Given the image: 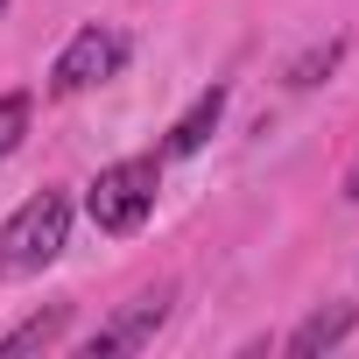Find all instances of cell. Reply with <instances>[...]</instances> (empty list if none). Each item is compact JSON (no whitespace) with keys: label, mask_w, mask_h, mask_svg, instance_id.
<instances>
[{"label":"cell","mask_w":359,"mask_h":359,"mask_svg":"<svg viewBox=\"0 0 359 359\" xmlns=\"http://www.w3.org/2000/svg\"><path fill=\"white\" fill-rule=\"evenodd\" d=\"M155 198H162V162H155V155H120V162H106V169L92 176L85 212H92L99 233L127 240V233H141V226L155 219Z\"/></svg>","instance_id":"obj_1"},{"label":"cell","mask_w":359,"mask_h":359,"mask_svg":"<svg viewBox=\"0 0 359 359\" xmlns=\"http://www.w3.org/2000/svg\"><path fill=\"white\" fill-rule=\"evenodd\" d=\"M71 240V198L64 191H36L8 226H0V282H22L36 268H50Z\"/></svg>","instance_id":"obj_2"},{"label":"cell","mask_w":359,"mask_h":359,"mask_svg":"<svg viewBox=\"0 0 359 359\" xmlns=\"http://www.w3.org/2000/svg\"><path fill=\"white\" fill-rule=\"evenodd\" d=\"M120 64H127V36L106 29V22H92V29H78V36L57 50V64H50V92H57V99H78V92L120 78Z\"/></svg>","instance_id":"obj_3"},{"label":"cell","mask_w":359,"mask_h":359,"mask_svg":"<svg viewBox=\"0 0 359 359\" xmlns=\"http://www.w3.org/2000/svg\"><path fill=\"white\" fill-rule=\"evenodd\" d=\"M169 303H176V289L169 282H155V289H141V296H127L78 352L85 359H120V352H141V345H155V331L169 324Z\"/></svg>","instance_id":"obj_4"},{"label":"cell","mask_w":359,"mask_h":359,"mask_svg":"<svg viewBox=\"0 0 359 359\" xmlns=\"http://www.w3.org/2000/svg\"><path fill=\"white\" fill-rule=\"evenodd\" d=\"M352 331H359V303H324V310H310V317L282 338V352H289V359H317V352H338Z\"/></svg>","instance_id":"obj_5"},{"label":"cell","mask_w":359,"mask_h":359,"mask_svg":"<svg viewBox=\"0 0 359 359\" xmlns=\"http://www.w3.org/2000/svg\"><path fill=\"white\" fill-rule=\"evenodd\" d=\"M219 120H226V85H205L184 113H176V127H169V141H162V155H198L212 134H219Z\"/></svg>","instance_id":"obj_6"},{"label":"cell","mask_w":359,"mask_h":359,"mask_svg":"<svg viewBox=\"0 0 359 359\" xmlns=\"http://www.w3.org/2000/svg\"><path fill=\"white\" fill-rule=\"evenodd\" d=\"M64 331H71V303H50V310L22 317L15 331H0V359H22V352H50V345H64Z\"/></svg>","instance_id":"obj_7"},{"label":"cell","mask_w":359,"mask_h":359,"mask_svg":"<svg viewBox=\"0 0 359 359\" xmlns=\"http://www.w3.org/2000/svg\"><path fill=\"white\" fill-rule=\"evenodd\" d=\"M338 64H345V36H331V43L303 50V57L289 64V85H296V92H310V85H324V78H331Z\"/></svg>","instance_id":"obj_8"},{"label":"cell","mask_w":359,"mask_h":359,"mask_svg":"<svg viewBox=\"0 0 359 359\" xmlns=\"http://www.w3.org/2000/svg\"><path fill=\"white\" fill-rule=\"evenodd\" d=\"M29 113H36V99H29V92H0V162H8V155L22 148V134H29Z\"/></svg>","instance_id":"obj_9"},{"label":"cell","mask_w":359,"mask_h":359,"mask_svg":"<svg viewBox=\"0 0 359 359\" xmlns=\"http://www.w3.org/2000/svg\"><path fill=\"white\" fill-rule=\"evenodd\" d=\"M338 198H345V205H359V155L345 162V184H338Z\"/></svg>","instance_id":"obj_10"},{"label":"cell","mask_w":359,"mask_h":359,"mask_svg":"<svg viewBox=\"0 0 359 359\" xmlns=\"http://www.w3.org/2000/svg\"><path fill=\"white\" fill-rule=\"evenodd\" d=\"M0 15H8V0H0Z\"/></svg>","instance_id":"obj_11"}]
</instances>
